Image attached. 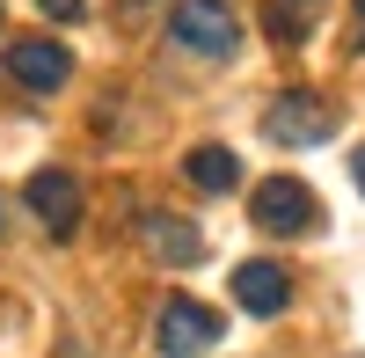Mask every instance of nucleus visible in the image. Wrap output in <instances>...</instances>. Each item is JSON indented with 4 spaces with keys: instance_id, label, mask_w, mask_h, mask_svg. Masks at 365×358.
Here are the masks:
<instances>
[{
    "instance_id": "9b49d317",
    "label": "nucleus",
    "mask_w": 365,
    "mask_h": 358,
    "mask_svg": "<svg viewBox=\"0 0 365 358\" xmlns=\"http://www.w3.org/2000/svg\"><path fill=\"white\" fill-rule=\"evenodd\" d=\"M37 8H44L51 22H81V15H88V0H37Z\"/></svg>"
},
{
    "instance_id": "9d476101",
    "label": "nucleus",
    "mask_w": 365,
    "mask_h": 358,
    "mask_svg": "<svg viewBox=\"0 0 365 358\" xmlns=\"http://www.w3.org/2000/svg\"><path fill=\"white\" fill-rule=\"evenodd\" d=\"M263 29H270V37H285V44H292V37H307V15H299V0H278V8L263 15Z\"/></svg>"
},
{
    "instance_id": "0eeeda50",
    "label": "nucleus",
    "mask_w": 365,
    "mask_h": 358,
    "mask_svg": "<svg viewBox=\"0 0 365 358\" xmlns=\"http://www.w3.org/2000/svg\"><path fill=\"white\" fill-rule=\"evenodd\" d=\"M234 307H249V314H285L292 307V278L278 271V263H241L234 271Z\"/></svg>"
},
{
    "instance_id": "423d86ee",
    "label": "nucleus",
    "mask_w": 365,
    "mask_h": 358,
    "mask_svg": "<svg viewBox=\"0 0 365 358\" xmlns=\"http://www.w3.org/2000/svg\"><path fill=\"white\" fill-rule=\"evenodd\" d=\"M22 198H29V213H37L51 234H73L81 227V175L73 168H37Z\"/></svg>"
},
{
    "instance_id": "f257e3e1",
    "label": "nucleus",
    "mask_w": 365,
    "mask_h": 358,
    "mask_svg": "<svg viewBox=\"0 0 365 358\" xmlns=\"http://www.w3.org/2000/svg\"><path fill=\"white\" fill-rule=\"evenodd\" d=\"M168 44L190 51V58H227L241 44V22L227 0H182V8L168 15Z\"/></svg>"
},
{
    "instance_id": "ddd939ff",
    "label": "nucleus",
    "mask_w": 365,
    "mask_h": 358,
    "mask_svg": "<svg viewBox=\"0 0 365 358\" xmlns=\"http://www.w3.org/2000/svg\"><path fill=\"white\" fill-rule=\"evenodd\" d=\"M351 175H358V190H365V146H358V154H351Z\"/></svg>"
},
{
    "instance_id": "4468645a",
    "label": "nucleus",
    "mask_w": 365,
    "mask_h": 358,
    "mask_svg": "<svg viewBox=\"0 0 365 358\" xmlns=\"http://www.w3.org/2000/svg\"><path fill=\"white\" fill-rule=\"evenodd\" d=\"M299 8H322V0H299Z\"/></svg>"
},
{
    "instance_id": "1a4fd4ad",
    "label": "nucleus",
    "mask_w": 365,
    "mask_h": 358,
    "mask_svg": "<svg viewBox=\"0 0 365 358\" xmlns=\"http://www.w3.org/2000/svg\"><path fill=\"white\" fill-rule=\"evenodd\" d=\"M182 175H190V183H197L205 198H227V190L241 183V161L227 154V146H197V154L182 161Z\"/></svg>"
},
{
    "instance_id": "7ed1b4c3",
    "label": "nucleus",
    "mask_w": 365,
    "mask_h": 358,
    "mask_svg": "<svg viewBox=\"0 0 365 358\" xmlns=\"http://www.w3.org/2000/svg\"><path fill=\"white\" fill-rule=\"evenodd\" d=\"M249 220L263 234H314L322 205H314V190L299 183V175H263V190L249 198Z\"/></svg>"
},
{
    "instance_id": "6e6552de",
    "label": "nucleus",
    "mask_w": 365,
    "mask_h": 358,
    "mask_svg": "<svg viewBox=\"0 0 365 358\" xmlns=\"http://www.w3.org/2000/svg\"><path fill=\"white\" fill-rule=\"evenodd\" d=\"M139 234H146V256L175 263V271H182V263H197V256H205V234H197L190 220H175V213H154V220H146Z\"/></svg>"
},
{
    "instance_id": "20e7f679",
    "label": "nucleus",
    "mask_w": 365,
    "mask_h": 358,
    "mask_svg": "<svg viewBox=\"0 0 365 358\" xmlns=\"http://www.w3.org/2000/svg\"><path fill=\"white\" fill-rule=\"evenodd\" d=\"M220 329H227V322L212 314L205 300H168V307H161V322H154V344H161L168 358H197V351L220 344Z\"/></svg>"
},
{
    "instance_id": "39448f33",
    "label": "nucleus",
    "mask_w": 365,
    "mask_h": 358,
    "mask_svg": "<svg viewBox=\"0 0 365 358\" xmlns=\"http://www.w3.org/2000/svg\"><path fill=\"white\" fill-rule=\"evenodd\" d=\"M8 73L29 88V96H51V88H66L73 51L58 44V37H22V44H8Z\"/></svg>"
},
{
    "instance_id": "f8f14e48",
    "label": "nucleus",
    "mask_w": 365,
    "mask_h": 358,
    "mask_svg": "<svg viewBox=\"0 0 365 358\" xmlns=\"http://www.w3.org/2000/svg\"><path fill=\"white\" fill-rule=\"evenodd\" d=\"M351 51H365V0H351V37H344Z\"/></svg>"
},
{
    "instance_id": "f03ea898",
    "label": "nucleus",
    "mask_w": 365,
    "mask_h": 358,
    "mask_svg": "<svg viewBox=\"0 0 365 358\" xmlns=\"http://www.w3.org/2000/svg\"><path fill=\"white\" fill-rule=\"evenodd\" d=\"M329 132H336V110L322 96H307V88H285V96L263 110V139L270 146H322Z\"/></svg>"
}]
</instances>
